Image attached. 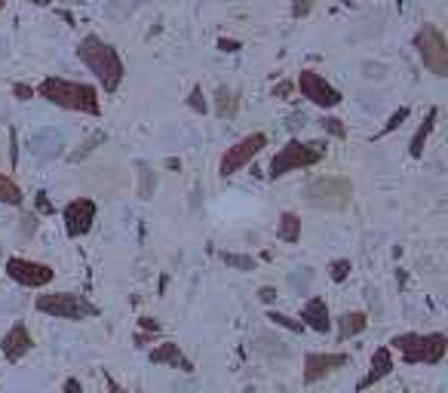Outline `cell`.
I'll return each mask as SVG.
<instances>
[{
  "label": "cell",
  "instance_id": "cell-1",
  "mask_svg": "<svg viewBox=\"0 0 448 393\" xmlns=\"http://www.w3.org/2000/svg\"><path fill=\"white\" fill-rule=\"evenodd\" d=\"M77 56H80V62L96 74V80L101 83L105 93H117V89H120V83L126 77V65H123L120 53H117V46L105 44L98 34H87L77 44Z\"/></svg>",
  "mask_w": 448,
  "mask_h": 393
},
{
  "label": "cell",
  "instance_id": "cell-2",
  "mask_svg": "<svg viewBox=\"0 0 448 393\" xmlns=\"http://www.w3.org/2000/svg\"><path fill=\"white\" fill-rule=\"evenodd\" d=\"M34 93L40 98H46L49 105L65 108V111H77V114H89V117L101 114L98 89L92 86V83H77V80H65V77H44Z\"/></svg>",
  "mask_w": 448,
  "mask_h": 393
},
{
  "label": "cell",
  "instance_id": "cell-3",
  "mask_svg": "<svg viewBox=\"0 0 448 393\" xmlns=\"http://www.w3.org/2000/svg\"><path fill=\"white\" fill-rule=\"evenodd\" d=\"M387 347L399 350L402 359L411 366H439L448 354V335H442V332H427V335L402 332V335H393Z\"/></svg>",
  "mask_w": 448,
  "mask_h": 393
},
{
  "label": "cell",
  "instance_id": "cell-4",
  "mask_svg": "<svg viewBox=\"0 0 448 393\" xmlns=\"http://www.w3.org/2000/svg\"><path fill=\"white\" fill-rule=\"evenodd\" d=\"M304 203L319 212H344L353 203V181L344 175H316L301 191Z\"/></svg>",
  "mask_w": 448,
  "mask_h": 393
},
{
  "label": "cell",
  "instance_id": "cell-5",
  "mask_svg": "<svg viewBox=\"0 0 448 393\" xmlns=\"http://www.w3.org/2000/svg\"><path fill=\"white\" fill-rule=\"evenodd\" d=\"M323 157H326V145H323V141L289 138L274 157H270L267 175L276 181V179H283V175H289V172L310 169V166H316L319 160H323Z\"/></svg>",
  "mask_w": 448,
  "mask_h": 393
},
{
  "label": "cell",
  "instance_id": "cell-6",
  "mask_svg": "<svg viewBox=\"0 0 448 393\" xmlns=\"http://www.w3.org/2000/svg\"><path fill=\"white\" fill-rule=\"evenodd\" d=\"M40 314H49L56 320H71V323H80V320H89V316L98 314V307L92 304L87 295H77V292H49V295H37L34 301Z\"/></svg>",
  "mask_w": 448,
  "mask_h": 393
},
{
  "label": "cell",
  "instance_id": "cell-7",
  "mask_svg": "<svg viewBox=\"0 0 448 393\" xmlns=\"http://www.w3.org/2000/svg\"><path fill=\"white\" fill-rule=\"evenodd\" d=\"M415 49H418L421 62H424V68L430 74L445 77L448 74V40L436 25H430V22L421 25L418 34H415Z\"/></svg>",
  "mask_w": 448,
  "mask_h": 393
},
{
  "label": "cell",
  "instance_id": "cell-8",
  "mask_svg": "<svg viewBox=\"0 0 448 393\" xmlns=\"http://www.w3.org/2000/svg\"><path fill=\"white\" fill-rule=\"evenodd\" d=\"M264 148H267V136H264V132H252V136L240 138L236 145H231L222 154V160H218V175H222V179H231V175H236L246 163L255 160Z\"/></svg>",
  "mask_w": 448,
  "mask_h": 393
},
{
  "label": "cell",
  "instance_id": "cell-9",
  "mask_svg": "<svg viewBox=\"0 0 448 393\" xmlns=\"http://www.w3.org/2000/svg\"><path fill=\"white\" fill-rule=\"evenodd\" d=\"M295 89L307 98L310 105H316V108H323V111H332V108H338L344 102V96H341V89H335L332 83H328L323 74H316V71H301L298 77H295Z\"/></svg>",
  "mask_w": 448,
  "mask_h": 393
},
{
  "label": "cell",
  "instance_id": "cell-10",
  "mask_svg": "<svg viewBox=\"0 0 448 393\" xmlns=\"http://www.w3.org/2000/svg\"><path fill=\"white\" fill-rule=\"evenodd\" d=\"M6 277L13 283H19L25 289H44L56 280V271L44 262H31V258H6Z\"/></svg>",
  "mask_w": 448,
  "mask_h": 393
},
{
  "label": "cell",
  "instance_id": "cell-11",
  "mask_svg": "<svg viewBox=\"0 0 448 393\" xmlns=\"http://www.w3.org/2000/svg\"><path fill=\"white\" fill-rule=\"evenodd\" d=\"M96 212H98V206H96V200H92V197H74L71 203L65 206V212H62L65 233L71 240L87 237V233L92 231V221H96Z\"/></svg>",
  "mask_w": 448,
  "mask_h": 393
},
{
  "label": "cell",
  "instance_id": "cell-12",
  "mask_svg": "<svg viewBox=\"0 0 448 393\" xmlns=\"http://www.w3.org/2000/svg\"><path fill=\"white\" fill-rule=\"evenodd\" d=\"M344 366H350V354H307L304 356L301 378L304 384H319L338 369H344Z\"/></svg>",
  "mask_w": 448,
  "mask_h": 393
},
{
  "label": "cell",
  "instance_id": "cell-13",
  "mask_svg": "<svg viewBox=\"0 0 448 393\" xmlns=\"http://www.w3.org/2000/svg\"><path fill=\"white\" fill-rule=\"evenodd\" d=\"M31 347H34V338L22 320L13 323L10 329H6V335L0 338V354L6 356V363H19L22 356L31 354Z\"/></svg>",
  "mask_w": 448,
  "mask_h": 393
},
{
  "label": "cell",
  "instance_id": "cell-14",
  "mask_svg": "<svg viewBox=\"0 0 448 393\" xmlns=\"http://www.w3.org/2000/svg\"><path fill=\"white\" fill-rule=\"evenodd\" d=\"M151 363H154V366H169V369H179V372H184V375L193 372L191 356L184 354V350L175 344V341H160V344L151 350Z\"/></svg>",
  "mask_w": 448,
  "mask_h": 393
},
{
  "label": "cell",
  "instance_id": "cell-15",
  "mask_svg": "<svg viewBox=\"0 0 448 393\" xmlns=\"http://www.w3.org/2000/svg\"><path fill=\"white\" fill-rule=\"evenodd\" d=\"M298 320L304 323V329H314L319 332V335H326L328 329H332V314H328V304H326V298H307L304 301V307H301V316Z\"/></svg>",
  "mask_w": 448,
  "mask_h": 393
},
{
  "label": "cell",
  "instance_id": "cell-16",
  "mask_svg": "<svg viewBox=\"0 0 448 393\" xmlns=\"http://www.w3.org/2000/svg\"><path fill=\"white\" fill-rule=\"evenodd\" d=\"M396 369V363H393V350L390 347H375V354H371V363H369V372H366V378H362L357 384V390H369L371 384H378V381H384L387 375H390Z\"/></svg>",
  "mask_w": 448,
  "mask_h": 393
},
{
  "label": "cell",
  "instance_id": "cell-17",
  "mask_svg": "<svg viewBox=\"0 0 448 393\" xmlns=\"http://www.w3.org/2000/svg\"><path fill=\"white\" fill-rule=\"evenodd\" d=\"M252 350L264 359H286L292 354L289 344H286L283 338H276L274 332H258V335L252 338Z\"/></svg>",
  "mask_w": 448,
  "mask_h": 393
},
{
  "label": "cell",
  "instance_id": "cell-18",
  "mask_svg": "<svg viewBox=\"0 0 448 393\" xmlns=\"http://www.w3.org/2000/svg\"><path fill=\"white\" fill-rule=\"evenodd\" d=\"M338 341H350V338H357L366 332V326H369V316L362 314V311H347V314H341L338 316Z\"/></svg>",
  "mask_w": 448,
  "mask_h": 393
},
{
  "label": "cell",
  "instance_id": "cell-19",
  "mask_svg": "<svg viewBox=\"0 0 448 393\" xmlns=\"http://www.w3.org/2000/svg\"><path fill=\"white\" fill-rule=\"evenodd\" d=\"M436 120H439V108H430V111H427V120L421 123V127H418V132H415V136H411V145H409V157H411V160H421V157H424L427 138L433 136Z\"/></svg>",
  "mask_w": 448,
  "mask_h": 393
},
{
  "label": "cell",
  "instance_id": "cell-20",
  "mask_svg": "<svg viewBox=\"0 0 448 393\" xmlns=\"http://www.w3.org/2000/svg\"><path fill=\"white\" fill-rule=\"evenodd\" d=\"M236 111H240V98L231 86H218L215 89V117L218 120H233Z\"/></svg>",
  "mask_w": 448,
  "mask_h": 393
},
{
  "label": "cell",
  "instance_id": "cell-21",
  "mask_svg": "<svg viewBox=\"0 0 448 393\" xmlns=\"http://www.w3.org/2000/svg\"><path fill=\"white\" fill-rule=\"evenodd\" d=\"M276 237L283 243H298L301 240V215L298 212H283L276 221Z\"/></svg>",
  "mask_w": 448,
  "mask_h": 393
},
{
  "label": "cell",
  "instance_id": "cell-22",
  "mask_svg": "<svg viewBox=\"0 0 448 393\" xmlns=\"http://www.w3.org/2000/svg\"><path fill=\"white\" fill-rule=\"evenodd\" d=\"M0 203H4V206H22L25 203L22 188L15 185L6 172H0Z\"/></svg>",
  "mask_w": 448,
  "mask_h": 393
},
{
  "label": "cell",
  "instance_id": "cell-23",
  "mask_svg": "<svg viewBox=\"0 0 448 393\" xmlns=\"http://www.w3.org/2000/svg\"><path fill=\"white\" fill-rule=\"evenodd\" d=\"M222 262L227 264V267H233V271H255L258 267V262L252 255H240V252H222Z\"/></svg>",
  "mask_w": 448,
  "mask_h": 393
},
{
  "label": "cell",
  "instance_id": "cell-24",
  "mask_svg": "<svg viewBox=\"0 0 448 393\" xmlns=\"http://www.w3.org/2000/svg\"><path fill=\"white\" fill-rule=\"evenodd\" d=\"M267 320L274 323V326H283V329H289V332H304V323L301 320H295V316H289V314H283V311H267Z\"/></svg>",
  "mask_w": 448,
  "mask_h": 393
},
{
  "label": "cell",
  "instance_id": "cell-25",
  "mask_svg": "<svg viewBox=\"0 0 448 393\" xmlns=\"http://www.w3.org/2000/svg\"><path fill=\"white\" fill-rule=\"evenodd\" d=\"M350 271H353L350 258H335V262L328 264V280H332V283H344V280L350 277Z\"/></svg>",
  "mask_w": 448,
  "mask_h": 393
},
{
  "label": "cell",
  "instance_id": "cell-26",
  "mask_svg": "<svg viewBox=\"0 0 448 393\" xmlns=\"http://www.w3.org/2000/svg\"><path fill=\"white\" fill-rule=\"evenodd\" d=\"M319 127H323L326 136L332 138H347V127H344V120H338V117H319Z\"/></svg>",
  "mask_w": 448,
  "mask_h": 393
},
{
  "label": "cell",
  "instance_id": "cell-27",
  "mask_svg": "<svg viewBox=\"0 0 448 393\" xmlns=\"http://www.w3.org/2000/svg\"><path fill=\"white\" fill-rule=\"evenodd\" d=\"M188 108H191L193 114H206V111H209V102H206V96H203V86H200V83L191 89V96H188Z\"/></svg>",
  "mask_w": 448,
  "mask_h": 393
},
{
  "label": "cell",
  "instance_id": "cell-28",
  "mask_svg": "<svg viewBox=\"0 0 448 393\" xmlns=\"http://www.w3.org/2000/svg\"><path fill=\"white\" fill-rule=\"evenodd\" d=\"M19 228H22V237H34L40 228V219H37V212H22V219H19Z\"/></svg>",
  "mask_w": 448,
  "mask_h": 393
},
{
  "label": "cell",
  "instance_id": "cell-29",
  "mask_svg": "<svg viewBox=\"0 0 448 393\" xmlns=\"http://www.w3.org/2000/svg\"><path fill=\"white\" fill-rule=\"evenodd\" d=\"M409 114H411V111H409V108H399V111H393V114H390V120H387V123H384L381 136H390V132H393L396 127H402V123H405V120H409Z\"/></svg>",
  "mask_w": 448,
  "mask_h": 393
},
{
  "label": "cell",
  "instance_id": "cell-30",
  "mask_svg": "<svg viewBox=\"0 0 448 393\" xmlns=\"http://www.w3.org/2000/svg\"><path fill=\"white\" fill-rule=\"evenodd\" d=\"M101 141H105V132H96V136H92V138L87 141V145H83V148L77 150V154H71V160H83V157H87L89 150H96V145H101Z\"/></svg>",
  "mask_w": 448,
  "mask_h": 393
},
{
  "label": "cell",
  "instance_id": "cell-31",
  "mask_svg": "<svg viewBox=\"0 0 448 393\" xmlns=\"http://www.w3.org/2000/svg\"><path fill=\"white\" fill-rule=\"evenodd\" d=\"M292 93H295V80H283V83H276V86L270 89V96L280 98V102H286V98H289Z\"/></svg>",
  "mask_w": 448,
  "mask_h": 393
},
{
  "label": "cell",
  "instance_id": "cell-32",
  "mask_svg": "<svg viewBox=\"0 0 448 393\" xmlns=\"http://www.w3.org/2000/svg\"><path fill=\"white\" fill-rule=\"evenodd\" d=\"M310 10H314V0H292V15H295V19L310 15Z\"/></svg>",
  "mask_w": 448,
  "mask_h": 393
},
{
  "label": "cell",
  "instance_id": "cell-33",
  "mask_svg": "<svg viewBox=\"0 0 448 393\" xmlns=\"http://www.w3.org/2000/svg\"><path fill=\"white\" fill-rule=\"evenodd\" d=\"M13 96L19 98V102H28V98H34L37 93H34L31 83H15V86H13Z\"/></svg>",
  "mask_w": 448,
  "mask_h": 393
},
{
  "label": "cell",
  "instance_id": "cell-34",
  "mask_svg": "<svg viewBox=\"0 0 448 393\" xmlns=\"http://www.w3.org/2000/svg\"><path fill=\"white\" fill-rule=\"evenodd\" d=\"M105 387H108V393H132L129 387H123V384L117 381L111 372H105Z\"/></svg>",
  "mask_w": 448,
  "mask_h": 393
},
{
  "label": "cell",
  "instance_id": "cell-35",
  "mask_svg": "<svg viewBox=\"0 0 448 393\" xmlns=\"http://www.w3.org/2000/svg\"><path fill=\"white\" fill-rule=\"evenodd\" d=\"M218 49H222V53H240L243 44H240V40H233V37H222V40H218Z\"/></svg>",
  "mask_w": 448,
  "mask_h": 393
},
{
  "label": "cell",
  "instance_id": "cell-36",
  "mask_svg": "<svg viewBox=\"0 0 448 393\" xmlns=\"http://www.w3.org/2000/svg\"><path fill=\"white\" fill-rule=\"evenodd\" d=\"M258 301H264V304H274V301H276V289H274V286H261V289H258Z\"/></svg>",
  "mask_w": 448,
  "mask_h": 393
},
{
  "label": "cell",
  "instance_id": "cell-37",
  "mask_svg": "<svg viewBox=\"0 0 448 393\" xmlns=\"http://www.w3.org/2000/svg\"><path fill=\"white\" fill-rule=\"evenodd\" d=\"M139 323H141V332H154V335H157L160 329H163V326H160V323L154 320V316H141Z\"/></svg>",
  "mask_w": 448,
  "mask_h": 393
},
{
  "label": "cell",
  "instance_id": "cell-38",
  "mask_svg": "<svg viewBox=\"0 0 448 393\" xmlns=\"http://www.w3.org/2000/svg\"><path fill=\"white\" fill-rule=\"evenodd\" d=\"M10 160H13V166L19 163V138H15V129H10Z\"/></svg>",
  "mask_w": 448,
  "mask_h": 393
},
{
  "label": "cell",
  "instance_id": "cell-39",
  "mask_svg": "<svg viewBox=\"0 0 448 393\" xmlns=\"http://www.w3.org/2000/svg\"><path fill=\"white\" fill-rule=\"evenodd\" d=\"M62 393H83L80 378H68V381H65V387H62Z\"/></svg>",
  "mask_w": 448,
  "mask_h": 393
},
{
  "label": "cell",
  "instance_id": "cell-40",
  "mask_svg": "<svg viewBox=\"0 0 448 393\" xmlns=\"http://www.w3.org/2000/svg\"><path fill=\"white\" fill-rule=\"evenodd\" d=\"M148 194H151V172L141 169V197H148Z\"/></svg>",
  "mask_w": 448,
  "mask_h": 393
},
{
  "label": "cell",
  "instance_id": "cell-41",
  "mask_svg": "<svg viewBox=\"0 0 448 393\" xmlns=\"http://www.w3.org/2000/svg\"><path fill=\"white\" fill-rule=\"evenodd\" d=\"M37 209H40V212H53V206H49V200H46L44 191L37 194Z\"/></svg>",
  "mask_w": 448,
  "mask_h": 393
},
{
  "label": "cell",
  "instance_id": "cell-42",
  "mask_svg": "<svg viewBox=\"0 0 448 393\" xmlns=\"http://www.w3.org/2000/svg\"><path fill=\"white\" fill-rule=\"evenodd\" d=\"M298 127H304V114H292L289 117V129H298Z\"/></svg>",
  "mask_w": 448,
  "mask_h": 393
},
{
  "label": "cell",
  "instance_id": "cell-43",
  "mask_svg": "<svg viewBox=\"0 0 448 393\" xmlns=\"http://www.w3.org/2000/svg\"><path fill=\"white\" fill-rule=\"evenodd\" d=\"M25 4H34V6H49L53 0H25Z\"/></svg>",
  "mask_w": 448,
  "mask_h": 393
},
{
  "label": "cell",
  "instance_id": "cell-44",
  "mask_svg": "<svg viewBox=\"0 0 448 393\" xmlns=\"http://www.w3.org/2000/svg\"><path fill=\"white\" fill-rule=\"evenodd\" d=\"M338 4H353V0H338Z\"/></svg>",
  "mask_w": 448,
  "mask_h": 393
},
{
  "label": "cell",
  "instance_id": "cell-45",
  "mask_svg": "<svg viewBox=\"0 0 448 393\" xmlns=\"http://www.w3.org/2000/svg\"><path fill=\"white\" fill-rule=\"evenodd\" d=\"M4 6H6V0H0V10H4Z\"/></svg>",
  "mask_w": 448,
  "mask_h": 393
}]
</instances>
